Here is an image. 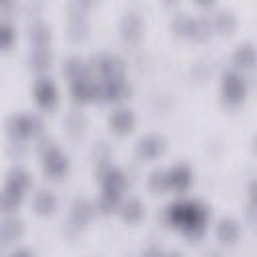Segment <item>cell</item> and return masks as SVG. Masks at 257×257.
<instances>
[{
	"label": "cell",
	"instance_id": "obj_16",
	"mask_svg": "<svg viewBox=\"0 0 257 257\" xmlns=\"http://www.w3.org/2000/svg\"><path fill=\"white\" fill-rule=\"evenodd\" d=\"M62 72L72 80H78V78H84V76H90L88 74V68H86V60L76 56V54H70L64 58L62 62Z\"/></svg>",
	"mask_w": 257,
	"mask_h": 257
},
{
	"label": "cell",
	"instance_id": "obj_12",
	"mask_svg": "<svg viewBox=\"0 0 257 257\" xmlns=\"http://www.w3.org/2000/svg\"><path fill=\"white\" fill-rule=\"evenodd\" d=\"M118 28H120L122 38H126V40H137V38L141 36V32H143V18H141V14L135 12V10H128V12L120 18Z\"/></svg>",
	"mask_w": 257,
	"mask_h": 257
},
{
	"label": "cell",
	"instance_id": "obj_27",
	"mask_svg": "<svg viewBox=\"0 0 257 257\" xmlns=\"http://www.w3.org/2000/svg\"><path fill=\"white\" fill-rule=\"evenodd\" d=\"M191 24H193V18L187 12H175L173 18H171L173 32L175 34H181V36H189L191 34Z\"/></svg>",
	"mask_w": 257,
	"mask_h": 257
},
{
	"label": "cell",
	"instance_id": "obj_18",
	"mask_svg": "<svg viewBox=\"0 0 257 257\" xmlns=\"http://www.w3.org/2000/svg\"><path fill=\"white\" fill-rule=\"evenodd\" d=\"M22 231H24V223L18 219V217H14V215H8V217H4L2 221H0V239L8 245L10 241H14V239H18L20 235H22Z\"/></svg>",
	"mask_w": 257,
	"mask_h": 257
},
{
	"label": "cell",
	"instance_id": "obj_37",
	"mask_svg": "<svg viewBox=\"0 0 257 257\" xmlns=\"http://www.w3.org/2000/svg\"><path fill=\"white\" fill-rule=\"evenodd\" d=\"M205 257H221V255H219V253H217V251H209V253H207V255H205Z\"/></svg>",
	"mask_w": 257,
	"mask_h": 257
},
{
	"label": "cell",
	"instance_id": "obj_4",
	"mask_svg": "<svg viewBox=\"0 0 257 257\" xmlns=\"http://www.w3.org/2000/svg\"><path fill=\"white\" fill-rule=\"evenodd\" d=\"M131 84L124 78L118 80H100L96 82V98L104 102H116L131 96Z\"/></svg>",
	"mask_w": 257,
	"mask_h": 257
},
{
	"label": "cell",
	"instance_id": "obj_5",
	"mask_svg": "<svg viewBox=\"0 0 257 257\" xmlns=\"http://www.w3.org/2000/svg\"><path fill=\"white\" fill-rule=\"evenodd\" d=\"M42 169L50 179H58L68 171V157L56 147L42 155Z\"/></svg>",
	"mask_w": 257,
	"mask_h": 257
},
{
	"label": "cell",
	"instance_id": "obj_9",
	"mask_svg": "<svg viewBox=\"0 0 257 257\" xmlns=\"http://www.w3.org/2000/svg\"><path fill=\"white\" fill-rule=\"evenodd\" d=\"M191 179H193V173L185 163H177L167 171V185L173 191H185L191 185Z\"/></svg>",
	"mask_w": 257,
	"mask_h": 257
},
{
	"label": "cell",
	"instance_id": "obj_36",
	"mask_svg": "<svg viewBox=\"0 0 257 257\" xmlns=\"http://www.w3.org/2000/svg\"><path fill=\"white\" fill-rule=\"evenodd\" d=\"M161 257H183L179 251H163V255Z\"/></svg>",
	"mask_w": 257,
	"mask_h": 257
},
{
	"label": "cell",
	"instance_id": "obj_20",
	"mask_svg": "<svg viewBox=\"0 0 257 257\" xmlns=\"http://www.w3.org/2000/svg\"><path fill=\"white\" fill-rule=\"evenodd\" d=\"M28 36L30 40L36 44V46H48V40H50V26L40 20V18H34L30 24H28Z\"/></svg>",
	"mask_w": 257,
	"mask_h": 257
},
{
	"label": "cell",
	"instance_id": "obj_1",
	"mask_svg": "<svg viewBox=\"0 0 257 257\" xmlns=\"http://www.w3.org/2000/svg\"><path fill=\"white\" fill-rule=\"evenodd\" d=\"M165 219L179 227L189 239H199L205 233L209 209L197 199H179L165 209Z\"/></svg>",
	"mask_w": 257,
	"mask_h": 257
},
{
	"label": "cell",
	"instance_id": "obj_21",
	"mask_svg": "<svg viewBox=\"0 0 257 257\" xmlns=\"http://www.w3.org/2000/svg\"><path fill=\"white\" fill-rule=\"evenodd\" d=\"M66 32L70 40H80L86 36L88 32V20L86 14H70L68 22H66Z\"/></svg>",
	"mask_w": 257,
	"mask_h": 257
},
{
	"label": "cell",
	"instance_id": "obj_31",
	"mask_svg": "<svg viewBox=\"0 0 257 257\" xmlns=\"http://www.w3.org/2000/svg\"><path fill=\"white\" fill-rule=\"evenodd\" d=\"M52 149H56V145H54V139L50 135H38L36 137V151L40 155H46Z\"/></svg>",
	"mask_w": 257,
	"mask_h": 257
},
{
	"label": "cell",
	"instance_id": "obj_24",
	"mask_svg": "<svg viewBox=\"0 0 257 257\" xmlns=\"http://www.w3.org/2000/svg\"><path fill=\"white\" fill-rule=\"evenodd\" d=\"M122 199H120V193L116 191H108V189H102V193L98 195L96 199V211L100 213H112V211H118Z\"/></svg>",
	"mask_w": 257,
	"mask_h": 257
},
{
	"label": "cell",
	"instance_id": "obj_6",
	"mask_svg": "<svg viewBox=\"0 0 257 257\" xmlns=\"http://www.w3.org/2000/svg\"><path fill=\"white\" fill-rule=\"evenodd\" d=\"M163 151H165V139L161 135H155V133L141 137L137 143V157L143 161L157 159Z\"/></svg>",
	"mask_w": 257,
	"mask_h": 257
},
{
	"label": "cell",
	"instance_id": "obj_11",
	"mask_svg": "<svg viewBox=\"0 0 257 257\" xmlns=\"http://www.w3.org/2000/svg\"><path fill=\"white\" fill-rule=\"evenodd\" d=\"M108 124H110V128H112L114 133L124 135V133H128V131L135 126V112H133L131 108L118 106V108H114V110L110 112Z\"/></svg>",
	"mask_w": 257,
	"mask_h": 257
},
{
	"label": "cell",
	"instance_id": "obj_33",
	"mask_svg": "<svg viewBox=\"0 0 257 257\" xmlns=\"http://www.w3.org/2000/svg\"><path fill=\"white\" fill-rule=\"evenodd\" d=\"M161 255H163V249L157 247V245H151V247H147V249L141 253V257H161Z\"/></svg>",
	"mask_w": 257,
	"mask_h": 257
},
{
	"label": "cell",
	"instance_id": "obj_26",
	"mask_svg": "<svg viewBox=\"0 0 257 257\" xmlns=\"http://www.w3.org/2000/svg\"><path fill=\"white\" fill-rule=\"evenodd\" d=\"M20 203H22V193L4 185V189L0 191V211L6 215H12L20 207Z\"/></svg>",
	"mask_w": 257,
	"mask_h": 257
},
{
	"label": "cell",
	"instance_id": "obj_15",
	"mask_svg": "<svg viewBox=\"0 0 257 257\" xmlns=\"http://www.w3.org/2000/svg\"><path fill=\"white\" fill-rule=\"evenodd\" d=\"M30 183H32L30 173H28L24 167H20V165H14V167L8 171V175H6V187H10V189H14V191H18V193H22V195H24V191L30 187Z\"/></svg>",
	"mask_w": 257,
	"mask_h": 257
},
{
	"label": "cell",
	"instance_id": "obj_23",
	"mask_svg": "<svg viewBox=\"0 0 257 257\" xmlns=\"http://www.w3.org/2000/svg\"><path fill=\"white\" fill-rule=\"evenodd\" d=\"M64 128L70 137H80L86 128V116L82 110H68L64 116Z\"/></svg>",
	"mask_w": 257,
	"mask_h": 257
},
{
	"label": "cell",
	"instance_id": "obj_2",
	"mask_svg": "<svg viewBox=\"0 0 257 257\" xmlns=\"http://www.w3.org/2000/svg\"><path fill=\"white\" fill-rule=\"evenodd\" d=\"M6 128L8 135L14 141H24L28 137H38L42 135L44 122L38 114H28V112H14L12 116H8L6 120Z\"/></svg>",
	"mask_w": 257,
	"mask_h": 257
},
{
	"label": "cell",
	"instance_id": "obj_19",
	"mask_svg": "<svg viewBox=\"0 0 257 257\" xmlns=\"http://www.w3.org/2000/svg\"><path fill=\"white\" fill-rule=\"evenodd\" d=\"M211 22H213V28H215V30H219V32H223V34H229V32H233L235 26H237V16H235V12L229 10V8H219V10L211 16Z\"/></svg>",
	"mask_w": 257,
	"mask_h": 257
},
{
	"label": "cell",
	"instance_id": "obj_25",
	"mask_svg": "<svg viewBox=\"0 0 257 257\" xmlns=\"http://www.w3.org/2000/svg\"><path fill=\"white\" fill-rule=\"evenodd\" d=\"M118 211H120V215H122V219H124V221L137 223V221H141V219H143V215H145V205H143L139 199L131 197V199H126V201H122V203H120Z\"/></svg>",
	"mask_w": 257,
	"mask_h": 257
},
{
	"label": "cell",
	"instance_id": "obj_22",
	"mask_svg": "<svg viewBox=\"0 0 257 257\" xmlns=\"http://www.w3.org/2000/svg\"><path fill=\"white\" fill-rule=\"evenodd\" d=\"M28 62L36 70H46L52 64V50L48 46H34L28 54Z\"/></svg>",
	"mask_w": 257,
	"mask_h": 257
},
{
	"label": "cell",
	"instance_id": "obj_28",
	"mask_svg": "<svg viewBox=\"0 0 257 257\" xmlns=\"http://www.w3.org/2000/svg\"><path fill=\"white\" fill-rule=\"evenodd\" d=\"M213 30V22H211V16H205L201 14L199 18H193V24H191V34L189 36H195V38H207Z\"/></svg>",
	"mask_w": 257,
	"mask_h": 257
},
{
	"label": "cell",
	"instance_id": "obj_17",
	"mask_svg": "<svg viewBox=\"0 0 257 257\" xmlns=\"http://www.w3.org/2000/svg\"><path fill=\"white\" fill-rule=\"evenodd\" d=\"M32 207L38 215H50L56 209V195L50 189H38L32 199Z\"/></svg>",
	"mask_w": 257,
	"mask_h": 257
},
{
	"label": "cell",
	"instance_id": "obj_7",
	"mask_svg": "<svg viewBox=\"0 0 257 257\" xmlns=\"http://www.w3.org/2000/svg\"><path fill=\"white\" fill-rule=\"evenodd\" d=\"M34 98H36V102L42 108H52L56 104V100H58V88H56V84L50 78L40 76L34 82Z\"/></svg>",
	"mask_w": 257,
	"mask_h": 257
},
{
	"label": "cell",
	"instance_id": "obj_30",
	"mask_svg": "<svg viewBox=\"0 0 257 257\" xmlns=\"http://www.w3.org/2000/svg\"><path fill=\"white\" fill-rule=\"evenodd\" d=\"M14 42V26L8 18H0V48H8Z\"/></svg>",
	"mask_w": 257,
	"mask_h": 257
},
{
	"label": "cell",
	"instance_id": "obj_29",
	"mask_svg": "<svg viewBox=\"0 0 257 257\" xmlns=\"http://www.w3.org/2000/svg\"><path fill=\"white\" fill-rule=\"evenodd\" d=\"M147 183H149V189L155 191V193H161V191L169 189V185H167V171H163V169H155V171L149 175Z\"/></svg>",
	"mask_w": 257,
	"mask_h": 257
},
{
	"label": "cell",
	"instance_id": "obj_10",
	"mask_svg": "<svg viewBox=\"0 0 257 257\" xmlns=\"http://www.w3.org/2000/svg\"><path fill=\"white\" fill-rule=\"evenodd\" d=\"M70 94L74 102H86L96 98V80H92L90 76L78 78L70 82Z\"/></svg>",
	"mask_w": 257,
	"mask_h": 257
},
{
	"label": "cell",
	"instance_id": "obj_32",
	"mask_svg": "<svg viewBox=\"0 0 257 257\" xmlns=\"http://www.w3.org/2000/svg\"><path fill=\"white\" fill-rule=\"evenodd\" d=\"M8 153H10L12 157H16V159H18V157H22V155L26 153V147H24V143H22V141H14V139H12V141H10V145H8Z\"/></svg>",
	"mask_w": 257,
	"mask_h": 257
},
{
	"label": "cell",
	"instance_id": "obj_8",
	"mask_svg": "<svg viewBox=\"0 0 257 257\" xmlns=\"http://www.w3.org/2000/svg\"><path fill=\"white\" fill-rule=\"evenodd\" d=\"M96 213V205L86 199V197H76L72 201V207H70V221L76 225V227H84Z\"/></svg>",
	"mask_w": 257,
	"mask_h": 257
},
{
	"label": "cell",
	"instance_id": "obj_35",
	"mask_svg": "<svg viewBox=\"0 0 257 257\" xmlns=\"http://www.w3.org/2000/svg\"><path fill=\"white\" fill-rule=\"evenodd\" d=\"M0 10L2 12H10V10H14V4L12 2H0Z\"/></svg>",
	"mask_w": 257,
	"mask_h": 257
},
{
	"label": "cell",
	"instance_id": "obj_34",
	"mask_svg": "<svg viewBox=\"0 0 257 257\" xmlns=\"http://www.w3.org/2000/svg\"><path fill=\"white\" fill-rule=\"evenodd\" d=\"M10 257H32V253H30L28 249H24V247H20V249H16V251H12V253H10Z\"/></svg>",
	"mask_w": 257,
	"mask_h": 257
},
{
	"label": "cell",
	"instance_id": "obj_13",
	"mask_svg": "<svg viewBox=\"0 0 257 257\" xmlns=\"http://www.w3.org/2000/svg\"><path fill=\"white\" fill-rule=\"evenodd\" d=\"M239 233H241V227H239V223H237L233 217H223V219H219V223H217V227H215L217 239H219L221 243H225V245L235 243V241L239 239Z\"/></svg>",
	"mask_w": 257,
	"mask_h": 257
},
{
	"label": "cell",
	"instance_id": "obj_14",
	"mask_svg": "<svg viewBox=\"0 0 257 257\" xmlns=\"http://www.w3.org/2000/svg\"><path fill=\"white\" fill-rule=\"evenodd\" d=\"M233 64L235 70H249L255 64V46L253 42H243L233 52Z\"/></svg>",
	"mask_w": 257,
	"mask_h": 257
},
{
	"label": "cell",
	"instance_id": "obj_3",
	"mask_svg": "<svg viewBox=\"0 0 257 257\" xmlns=\"http://www.w3.org/2000/svg\"><path fill=\"white\" fill-rule=\"evenodd\" d=\"M247 90H249V80L243 72L231 68L223 74V80H221V96L227 104L235 106V104H241L247 96Z\"/></svg>",
	"mask_w": 257,
	"mask_h": 257
}]
</instances>
